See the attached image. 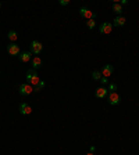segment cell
I'll return each mask as SVG.
<instances>
[{"mask_svg":"<svg viewBox=\"0 0 139 155\" xmlns=\"http://www.w3.org/2000/svg\"><path fill=\"white\" fill-rule=\"evenodd\" d=\"M25 79H27V83L32 85L33 87H35V86L40 82L39 75L36 73V71H35V69H29V71H28V72H27V76H25Z\"/></svg>","mask_w":139,"mask_h":155,"instance_id":"6da1fadb","label":"cell"},{"mask_svg":"<svg viewBox=\"0 0 139 155\" xmlns=\"http://www.w3.org/2000/svg\"><path fill=\"white\" fill-rule=\"evenodd\" d=\"M29 46H31V50H29V51H31L33 55H38L39 53L43 50V44H42L40 42H38V40H32Z\"/></svg>","mask_w":139,"mask_h":155,"instance_id":"7a4b0ae2","label":"cell"},{"mask_svg":"<svg viewBox=\"0 0 139 155\" xmlns=\"http://www.w3.org/2000/svg\"><path fill=\"white\" fill-rule=\"evenodd\" d=\"M79 16L84 17V18H88V20H95L96 14L93 13L91 8H88V7H81V8H79Z\"/></svg>","mask_w":139,"mask_h":155,"instance_id":"3957f363","label":"cell"},{"mask_svg":"<svg viewBox=\"0 0 139 155\" xmlns=\"http://www.w3.org/2000/svg\"><path fill=\"white\" fill-rule=\"evenodd\" d=\"M18 92H20L21 96H29V94L33 92V87H32V85H29V83H22V85H20Z\"/></svg>","mask_w":139,"mask_h":155,"instance_id":"277c9868","label":"cell"},{"mask_svg":"<svg viewBox=\"0 0 139 155\" xmlns=\"http://www.w3.org/2000/svg\"><path fill=\"white\" fill-rule=\"evenodd\" d=\"M107 100H108V104H110V105H118L120 101H121V97L118 96L117 92H114V93L107 94Z\"/></svg>","mask_w":139,"mask_h":155,"instance_id":"5b68a950","label":"cell"},{"mask_svg":"<svg viewBox=\"0 0 139 155\" xmlns=\"http://www.w3.org/2000/svg\"><path fill=\"white\" fill-rule=\"evenodd\" d=\"M99 31H100V33H103V35L111 33V31H113V24L111 22H102Z\"/></svg>","mask_w":139,"mask_h":155,"instance_id":"8992f818","label":"cell"},{"mask_svg":"<svg viewBox=\"0 0 139 155\" xmlns=\"http://www.w3.org/2000/svg\"><path fill=\"white\" fill-rule=\"evenodd\" d=\"M113 72H114V67H113L111 64L104 65V67H103V69L100 71L102 76H104V78H110L111 75H113Z\"/></svg>","mask_w":139,"mask_h":155,"instance_id":"52a82bcc","label":"cell"},{"mask_svg":"<svg viewBox=\"0 0 139 155\" xmlns=\"http://www.w3.org/2000/svg\"><path fill=\"white\" fill-rule=\"evenodd\" d=\"M18 109H20V114H21V115H31V112H32L31 105H29L28 102H21Z\"/></svg>","mask_w":139,"mask_h":155,"instance_id":"ba28073f","label":"cell"},{"mask_svg":"<svg viewBox=\"0 0 139 155\" xmlns=\"http://www.w3.org/2000/svg\"><path fill=\"white\" fill-rule=\"evenodd\" d=\"M7 53L10 55H20V47L16 43H10L7 46Z\"/></svg>","mask_w":139,"mask_h":155,"instance_id":"9c48e42d","label":"cell"},{"mask_svg":"<svg viewBox=\"0 0 139 155\" xmlns=\"http://www.w3.org/2000/svg\"><path fill=\"white\" fill-rule=\"evenodd\" d=\"M108 94V89L104 86H100L99 89H96V97L97 98H106Z\"/></svg>","mask_w":139,"mask_h":155,"instance_id":"30bf717a","label":"cell"},{"mask_svg":"<svg viewBox=\"0 0 139 155\" xmlns=\"http://www.w3.org/2000/svg\"><path fill=\"white\" fill-rule=\"evenodd\" d=\"M18 58H20V61L21 62H28V61H32L33 57H32L31 51H24V53H20Z\"/></svg>","mask_w":139,"mask_h":155,"instance_id":"8fae6325","label":"cell"},{"mask_svg":"<svg viewBox=\"0 0 139 155\" xmlns=\"http://www.w3.org/2000/svg\"><path fill=\"white\" fill-rule=\"evenodd\" d=\"M127 22V20H125V17L123 16H118L114 18V22H113V26H124Z\"/></svg>","mask_w":139,"mask_h":155,"instance_id":"7c38bea8","label":"cell"},{"mask_svg":"<svg viewBox=\"0 0 139 155\" xmlns=\"http://www.w3.org/2000/svg\"><path fill=\"white\" fill-rule=\"evenodd\" d=\"M40 65H42V60H40V57L35 55V57L32 58V69H35V71L39 69Z\"/></svg>","mask_w":139,"mask_h":155,"instance_id":"4fadbf2b","label":"cell"},{"mask_svg":"<svg viewBox=\"0 0 139 155\" xmlns=\"http://www.w3.org/2000/svg\"><path fill=\"white\" fill-rule=\"evenodd\" d=\"M113 11H114V13H116V14H118V16H121V13H123L124 10H123V6H121V4H120V3H116V1H114V3H113Z\"/></svg>","mask_w":139,"mask_h":155,"instance_id":"5bb4252c","label":"cell"},{"mask_svg":"<svg viewBox=\"0 0 139 155\" xmlns=\"http://www.w3.org/2000/svg\"><path fill=\"white\" fill-rule=\"evenodd\" d=\"M7 36H8V40H10L11 43H16L17 39H18V35H17L16 31H10V32H8Z\"/></svg>","mask_w":139,"mask_h":155,"instance_id":"9a60e30c","label":"cell"},{"mask_svg":"<svg viewBox=\"0 0 139 155\" xmlns=\"http://www.w3.org/2000/svg\"><path fill=\"white\" fill-rule=\"evenodd\" d=\"M43 87H45V82H43V80H40L38 85L33 87V92H40V90H42Z\"/></svg>","mask_w":139,"mask_h":155,"instance_id":"2e32d148","label":"cell"},{"mask_svg":"<svg viewBox=\"0 0 139 155\" xmlns=\"http://www.w3.org/2000/svg\"><path fill=\"white\" fill-rule=\"evenodd\" d=\"M86 26H88L89 29H95V26H96V21H95V20H88V21H86Z\"/></svg>","mask_w":139,"mask_h":155,"instance_id":"e0dca14e","label":"cell"},{"mask_svg":"<svg viewBox=\"0 0 139 155\" xmlns=\"http://www.w3.org/2000/svg\"><path fill=\"white\" fill-rule=\"evenodd\" d=\"M92 78L95 79V80H100V78H102L100 71H93V72H92Z\"/></svg>","mask_w":139,"mask_h":155,"instance_id":"ac0fdd59","label":"cell"},{"mask_svg":"<svg viewBox=\"0 0 139 155\" xmlns=\"http://www.w3.org/2000/svg\"><path fill=\"white\" fill-rule=\"evenodd\" d=\"M117 92V85L116 83H110L108 85V93H114Z\"/></svg>","mask_w":139,"mask_h":155,"instance_id":"d6986e66","label":"cell"},{"mask_svg":"<svg viewBox=\"0 0 139 155\" xmlns=\"http://www.w3.org/2000/svg\"><path fill=\"white\" fill-rule=\"evenodd\" d=\"M100 83H102V86L107 85V83H108V78H104V76H102V78H100Z\"/></svg>","mask_w":139,"mask_h":155,"instance_id":"ffe728a7","label":"cell"},{"mask_svg":"<svg viewBox=\"0 0 139 155\" xmlns=\"http://www.w3.org/2000/svg\"><path fill=\"white\" fill-rule=\"evenodd\" d=\"M60 4L61 6H67V4H70V0H60Z\"/></svg>","mask_w":139,"mask_h":155,"instance_id":"44dd1931","label":"cell"},{"mask_svg":"<svg viewBox=\"0 0 139 155\" xmlns=\"http://www.w3.org/2000/svg\"><path fill=\"white\" fill-rule=\"evenodd\" d=\"M121 6H124V4H128V0H121V3H120Z\"/></svg>","mask_w":139,"mask_h":155,"instance_id":"7402d4cb","label":"cell"},{"mask_svg":"<svg viewBox=\"0 0 139 155\" xmlns=\"http://www.w3.org/2000/svg\"><path fill=\"white\" fill-rule=\"evenodd\" d=\"M85 155H95L93 152H88V154H85Z\"/></svg>","mask_w":139,"mask_h":155,"instance_id":"603a6c76","label":"cell"},{"mask_svg":"<svg viewBox=\"0 0 139 155\" xmlns=\"http://www.w3.org/2000/svg\"><path fill=\"white\" fill-rule=\"evenodd\" d=\"M0 7H1V3H0Z\"/></svg>","mask_w":139,"mask_h":155,"instance_id":"cb8c5ba5","label":"cell"}]
</instances>
